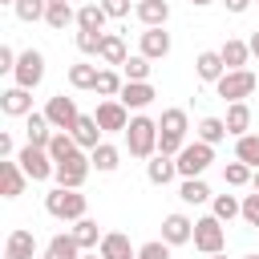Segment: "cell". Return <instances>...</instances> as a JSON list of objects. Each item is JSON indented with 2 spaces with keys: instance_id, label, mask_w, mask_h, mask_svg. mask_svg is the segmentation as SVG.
<instances>
[{
  "instance_id": "obj_25",
  "label": "cell",
  "mask_w": 259,
  "mask_h": 259,
  "mask_svg": "<svg viewBox=\"0 0 259 259\" xmlns=\"http://www.w3.org/2000/svg\"><path fill=\"white\" fill-rule=\"evenodd\" d=\"M223 121H227V134H231V138H243V134L251 130V105H247V101H231Z\"/></svg>"
},
{
  "instance_id": "obj_1",
  "label": "cell",
  "mask_w": 259,
  "mask_h": 259,
  "mask_svg": "<svg viewBox=\"0 0 259 259\" xmlns=\"http://www.w3.org/2000/svg\"><path fill=\"white\" fill-rule=\"evenodd\" d=\"M45 210H49L53 219H61V223H77V219H85L89 198H85L81 190H73V186H53V190L45 194Z\"/></svg>"
},
{
  "instance_id": "obj_41",
  "label": "cell",
  "mask_w": 259,
  "mask_h": 259,
  "mask_svg": "<svg viewBox=\"0 0 259 259\" xmlns=\"http://www.w3.org/2000/svg\"><path fill=\"white\" fill-rule=\"evenodd\" d=\"M101 36H105V32H85V28H77L73 40H77V49H81L85 57H97V53H101Z\"/></svg>"
},
{
  "instance_id": "obj_47",
  "label": "cell",
  "mask_w": 259,
  "mask_h": 259,
  "mask_svg": "<svg viewBox=\"0 0 259 259\" xmlns=\"http://www.w3.org/2000/svg\"><path fill=\"white\" fill-rule=\"evenodd\" d=\"M223 4H227V12H235V16H243V12H247V8L255 4V0H223Z\"/></svg>"
},
{
  "instance_id": "obj_44",
  "label": "cell",
  "mask_w": 259,
  "mask_h": 259,
  "mask_svg": "<svg viewBox=\"0 0 259 259\" xmlns=\"http://www.w3.org/2000/svg\"><path fill=\"white\" fill-rule=\"evenodd\" d=\"M101 8L113 16V20H121V16H130V0H101Z\"/></svg>"
},
{
  "instance_id": "obj_36",
  "label": "cell",
  "mask_w": 259,
  "mask_h": 259,
  "mask_svg": "<svg viewBox=\"0 0 259 259\" xmlns=\"http://www.w3.org/2000/svg\"><path fill=\"white\" fill-rule=\"evenodd\" d=\"M12 12H16V20H24V24H36V20H45V12H49V0H16V4H12Z\"/></svg>"
},
{
  "instance_id": "obj_5",
  "label": "cell",
  "mask_w": 259,
  "mask_h": 259,
  "mask_svg": "<svg viewBox=\"0 0 259 259\" xmlns=\"http://www.w3.org/2000/svg\"><path fill=\"white\" fill-rule=\"evenodd\" d=\"M259 89V77L251 73V69H227L219 81H214V93L231 105V101H247L251 93Z\"/></svg>"
},
{
  "instance_id": "obj_13",
  "label": "cell",
  "mask_w": 259,
  "mask_h": 259,
  "mask_svg": "<svg viewBox=\"0 0 259 259\" xmlns=\"http://www.w3.org/2000/svg\"><path fill=\"white\" fill-rule=\"evenodd\" d=\"M162 239H166L170 247H182V243H190V239H194V219H186L182 210L166 214V219H162Z\"/></svg>"
},
{
  "instance_id": "obj_48",
  "label": "cell",
  "mask_w": 259,
  "mask_h": 259,
  "mask_svg": "<svg viewBox=\"0 0 259 259\" xmlns=\"http://www.w3.org/2000/svg\"><path fill=\"white\" fill-rule=\"evenodd\" d=\"M247 45H251V57H259V28H255V32L247 36Z\"/></svg>"
},
{
  "instance_id": "obj_15",
  "label": "cell",
  "mask_w": 259,
  "mask_h": 259,
  "mask_svg": "<svg viewBox=\"0 0 259 259\" xmlns=\"http://www.w3.org/2000/svg\"><path fill=\"white\" fill-rule=\"evenodd\" d=\"M53 134H57V130H53V121L45 117V109H40V113L32 109V113L24 117V138H28V146H40V150H49Z\"/></svg>"
},
{
  "instance_id": "obj_10",
  "label": "cell",
  "mask_w": 259,
  "mask_h": 259,
  "mask_svg": "<svg viewBox=\"0 0 259 259\" xmlns=\"http://www.w3.org/2000/svg\"><path fill=\"white\" fill-rule=\"evenodd\" d=\"M93 117H97V125H101L105 134H125V125H130V109H125L117 97H101L97 109H93Z\"/></svg>"
},
{
  "instance_id": "obj_53",
  "label": "cell",
  "mask_w": 259,
  "mask_h": 259,
  "mask_svg": "<svg viewBox=\"0 0 259 259\" xmlns=\"http://www.w3.org/2000/svg\"><path fill=\"white\" fill-rule=\"evenodd\" d=\"M0 4H8V8H12V4H16V0H0Z\"/></svg>"
},
{
  "instance_id": "obj_51",
  "label": "cell",
  "mask_w": 259,
  "mask_h": 259,
  "mask_svg": "<svg viewBox=\"0 0 259 259\" xmlns=\"http://www.w3.org/2000/svg\"><path fill=\"white\" fill-rule=\"evenodd\" d=\"M206 259H227V255H223V251H214V255H206Z\"/></svg>"
},
{
  "instance_id": "obj_26",
  "label": "cell",
  "mask_w": 259,
  "mask_h": 259,
  "mask_svg": "<svg viewBox=\"0 0 259 259\" xmlns=\"http://www.w3.org/2000/svg\"><path fill=\"white\" fill-rule=\"evenodd\" d=\"M89 162H93V170H97V174H113V170L121 166V150H117V146H109V142H101V146H93V150H89Z\"/></svg>"
},
{
  "instance_id": "obj_14",
  "label": "cell",
  "mask_w": 259,
  "mask_h": 259,
  "mask_svg": "<svg viewBox=\"0 0 259 259\" xmlns=\"http://www.w3.org/2000/svg\"><path fill=\"white\" fill-rule=\"evenodd\" d=\"M0 109H4L8 117H28V113H32V89H24V85L4 89V93H0Z\"/></svg>"
},
{
  "instance_id": "obj_9",
  "label": "cell",
  "mask_w": 259,
  "mask_h": 259,
  "mask_svg": "<svg viewBox=\"0 0 259 259\" xmlns=\"http://www.w3.org/2000/svg\"><path fill=\"white\" fill-rule=\"evenodd\" d=\"M12 81H16V85H24V89H36V85L45 81V53H36V49H24V53L16 57Z\"/></svg>"
},
{
  "instance_id": "obj_32",
  "label": "cell",
  "mask_w": 259,
  "mask_h": 259,
  "mask_svg": "<svg viewBox=\"0 0 259 259\" xmlns=\"http://www.w3.org/2000/svg\"><path fill=\"white\" fill-rule=\"evenodd\" d=\"M45 24L49 28H69V24H77V12H73V4L69 0H61V4H49V12H45Z\"/></svg>"
},
{
  "instance_id": "obj_3",
  "label": "cell",
  "mask_w": 259,
  "mask_h": 259,
  "mask_svg": "<svg viewBox=\"0 0 259 259\" xmlns=\"http://www.w3.org/2000/svg\"><path fill=\"white\" fill-rule=\"evenodd\" d=\"M125 146H130L134 158H154V154H158V121L146 117V113L130 117V125H125Z\"/></svg>"
},
{
  "instance_id": "obj_50",
  "label": "cell",
  "mask_w": 259,
  "mask_h": 259,
  "mask_svg": "<svg viewBox=\"0 0 259 259\" xmlns=\"http://www.w3.org/2000/svg\"><path fill=\"white\" fill-rule=\"evenodd\" d=\"M251 186H255V190H259V170H255V174H251Z\"/></svg>"
},
{
  "instance_id": "obj_6",
  "label": "cell",
  "mask_w": 259,
  "mask_h": 259,
  "mask_svg": "<svg viewBox=\"0 0 259 259\" xmlns=\"http://www.w3.org/2000/svg\"><path fill=\"white\" fill-rule=\"evenodd\" d=\"M16 162H20V170H24L32 182H49V178L57 174L53 154H49V150H40V146H28V142H24V150H16Z\"/></svg>"
},
{
  "instance_id": "obj_52",
  "label": "cell",
  "mask_w": 259,
  "mask_h": 259,
  "mask_svg": "<svg viewBox=\"0 0 259 259\" xmlns=\"http://www.w3.org/2000/svg\"><path fill=\"white\" fill-rule=\"evenodd\" d=\"M243 259H259V255H255V251H251V255H243Z\"/></svg>"
},
{
  "instance_id": "obj_43",
  "label": "cell",
  "mask_w": 259,
  "mask_h": 259,
  "mask_svg": "<svg viewBox=\"0 0 259 259\" xmlns=\"http://www.w3.org/2000/svg\"><path fill=\"white\" fill-rule=\"evenodd\" d=\"M243 219H247V227H255V231H259V190L243 198Z\"/></svg>"
},
{
  "instance_id": "obj_35",
  "label": "cell",
  "mask_w": 259,
  "mask_h": 259,
  "mask_svg": "<svg viewBox=\"0 0 259 259\" xmlns=\"http://www.w3.org/2000/svg\"><path fill=\"white\" fill-rule=\"evenodd\" d=\"M210 214L223 219V223H231L235 214H243V202H239L235 194H214V198H210Z\"/></svg>"
},
{
  "instance_id": "obj_29",
  "label": "cell",
  "mask_w": 259,
  "mask_h": 259,
  "mask_svg": "<svg viewBox=\"0 0 259 259\" xmlns=\"http://www.w3.org/2000/svg\"><path fill=\"white\" fill-rule=\"evenodd\" d=\"M105 20H109V12L101 8V0H97V4H81V8H77V28H85V32H101V28H105Z\"/></svg>"
},
{
  "instance_id": "obj_24",
  "label": "cell",
  "mask_w": 259,
  "mask_h": 259,
  "mask_svg": "<svg viewBox=\"0 0 259 259\" xmlns=\"http://www.w3.org/2000/svg\"><path fill=\"white\" fill-rule=\"evenodd\" d=\"M142 57H150V61H162L166 53H170V32L166 28H146L142 32V49H138Z\"/></svg>"
},
{
  "instance_id": "obj_23",
  "label": "cell",
  "mask_w": 259,
  "mask_h": 259,
  "mask_svg": "<svg viewBox=\"0 0 259 259\" xmlns=\"http://www.w3.org/2000/svg\"><path fill=\"white\" fill-rule=\"evenodd\" d=\"M85 251H81V243L73 239V231H65V235H53L49 243H45V259H81Z\"/></svg>"
},
{
  "instance_id": "obj_34",
  "label": "cell",
  "mask_w": 259,
  "mask_h": 259,
  "mask_svg": "<svg viewBox=\"0 0 259 259\" xmlns=\"http://www.w3.org/2000/svg\"><path fill=\"white\" fill-rule=\"evenodd\" d=\"M235 158L247 162L251 170H259V134H243V138H235Z\"/></svg>"
},
{
  "instance_id": "obj_16",
  "label": "cell",
  "mask_w": 259,
  "mask_h": 259,
  "mask_svg": "<svg viewBox=\"0 0 259 259\" xmlns=\"http://www.w3.org/2000/svg\"><path fill=\"white\" fill-rule=\"evenodd\" d=\"M154 97H158V93H154V85H150V81H125V85H121V93H117V101H121L125 109H146Z\"/></svg>"
},
{
  "instance_id": "obj_39",
  "label": "cell",
  "mask_w": 259,
  "mask_h": 259,
  "mask_svg": "<svg viewBox=\"0 0 259 259\" xmlns=\"http://www.w3.org/2000/svg\"><path fill=\"white\" fill-rule=\"evenodd\" d=\"M150 57H125V65H121V73H125V81H150Z\"/></svg>"
},
{
  "instance_id": "obj_54",
  "label": "cell",
  "mask_w": 259,
  "mask_h": 259,
  "mask_svg": "<svg viewBox=\"0 0 259 259\" xmlns=\"http://www.w3.org/2000/svg\"><path fill=\"white\" fill-rule=\"evenodd\" d=\"M49 4H61V0H49Z\"/></svg>"
},
{
  "instance_id": "obj_31",
  "label": "cell",
  "mask_w": 259,
  "mask_h": 259,
  "mask_svg": "<svg viewBox=\"0 0 259 259\" xmlns=\"http://www.w3.org/2000/svg\"><path fill=\"white\" fill-rule=\"evenodd\" d=\"M178 198H182L186 206H202V202H210V186H206L202 178H182Z\"/></svg>"
},
{
  "instance_id": "obj_45",
  "label": "cell",
  "mask_w": 259,
  "mask_h": 259,
  "mask_svg": "<svg viewBox=\"0 0 259 259\" xmlns=\"http://www.w3.org/2000/svg\"><path fill=\"white\" fill-rule=\"evenodd\" d=\"M16 57L20 53H12V45H0V73H12L16 69Z\"/></svg>"
},
{
  "instance_id": "obj_55",
  "label": "cell",
  "mask_w": 259,
  "mask_h": 259,
  "mask_svg": "<svg viewBox=\"0 0 259 259\" xmlns=\"http://www.w3.org/2000/svg\"><path fill=\"white\" fill-rule=\"evenodd\" d=\"M255 93H259V89H255Z\"/></svg>"
},
{
  "instance_id": "obj_37",
  "label": "cell",
  "mask_w": 259,
  "mask_h": 259,
  "mask_svg": "<svg viewBox=\"0 0 259 259\" xmlns=\"http://www.w3.org/2000/svg\"><path fill=\"white\" fill-rule=\"evenodd\" d=\"M121 85H125V73H117V69H101V73H97V89H93V93H101V97H117V93H121Z\"/></svg>"
},
{
  "instance_id": "obj_46",
  "label": "cell",
  "mask_w": 259,
  "mask_h": 259,
  "mask_svg": "<svg viewBox=\"0 0 259 259\" xmlns=\"http://www.w3.org/2000/svg\"><path fill=\"white\" fill-rule=\"evenodd\" d=\"M0 158H16V142L8 130H0Z\"/></svg>"
},
{
  "instance_id": "obj_11",
  "label": "cell",
  "mask_w": 259,
  "mask_h": 259,
  "mask_svg": "<svg viewBox=\"0 0 259 259\" xmlns=\"http://www.w3.org/2000/svg\"><path fill=\"white\" fill-rule=\"evenodd\" d=\"M45 117L53 121V130H73V125H77V117H81V109H77V101H73V97L57 93V97H49Z\"/></svg>"
},
{
  "instance_id": "obj_18",
  "label": "cell",
  "mask_w": 259,
  "mask_h": 259,
  "mask_svg": "<svg viewBox=\"0 0 259 259\" xmlns=\"http://www.w3.org/2000/svg\"><path fill=\"white\" fill-rule=\"evenodd\" d=\"M194 73H198V81L214 85V81L227 73V65H223V53H219V49H206V53H198V57H194Z\"/></svg>"
},
{
  "instance_id": "obj_33",
  "label": "cell",
  "mask_w": 259,
  "mask_h": 259,
  "mask_svg": "<svg viewBox=\"0 0 259 259\" xmlns=\"http://www.w3.org/2000/svg\"><path fill=\"white\" fill-rule=\"evenodd\" d=\"M97 65H85V61H77V65H69V85L73 89H97Z\"/></svg>"
},
{
  "instance_id": "obj_22",
  "label": "cell",
  "mask_w": 259,
  "mask_h": 259,
  "mask_svg": "<svg viewBox=\"0 0 259 259\" xmlns=\"http://www.w3.org/2000/svg\"><path fill=\"white\" fill-rule=\"evenodd\" d=\"M138 20L146 24V28H166V20H170V4L166 0H138Z\"/></svg>"
},
{
  "instance_id": "obj_2",
  "label": "cell",
  "mask_w": 259,
  "mask_h": 259,
  "mask_svg": "<svg viewBox=\"0 0 259 259\" xmlns=\"http://www.w3.org/2000/svg\"><path fill=\"white\" fill-rule=\"evenodd\" d=\"M186 130H190V121H186V109H162V117H158V154H178L182 146H186Z\"/></svg>"
},
{
  "instance_id": "obj_40",
  "label": "cell",
  "mask_w": 259,
  "mask_h": 259,
  "mask_svg": "<svg viewBox=\"0 0 259 259\" xmlns=\"http://www.w3.org/2000/svg\"><path fill=\"white\" fill-rule=\"evenodd\" d=\"M251 174H255V170H251L247 162H239V158L223 166V182H227V186H247V182H251Z\"/></svg>"
},
{
  "instance_id": "obj_27",
  "label": "cell",
  "mask_w": 259,
  "mask_h": 259,
  "mask_svg": "<svg viewBox=\"0 0 259 259\" xmlns=\"http://www.w3.org/2000/svg\"><path fill=\"white\" fill-rule=\"evenodd\" d=\"M73 239L81 243V251H97V247H101V239H105V231L85 214V219H77V223H73Z\"/></svg>"
},
{
  "instance_id": "obj_4",
  "label": "cell",
  "mask_w": 259,
  "mask_h": 259,
  "mask_svg": "<svg viewBox=\"0 0 259 259\" xmlns=\"http://www.w3.org/2000/svg\"><path fill=\"white\" fill-rule=\"evenodd\" d=\"M174 162H178V178H202L206 166L214 162V146L202 142V138H194V142H186V146L174 154Z\"/></svg>"
},
{
  "instance_id": "obj_49",
  "label": "cell",
  "mask_w": 259,
  "mask_h": 259,
  "mask_svg": "<svg viewBox=\"0 0 259 259\" xmlns=\"http://www.w3.org/2000/svg\"><path fill=\"white\" fill-rule=\"evenodd\" d=\"M81 259H105V255H101V251H85Z\"/></svg>"
},
{
  "instance_id": "obj_30",
  "label": "cell",
  "mask_w": 259,
  "mask_h": 259,
  "mask_svg": "<svg viewBox=\"0 0 259 259\" xmlns=\"http://www.w3.org/2000/svg\"><path fill=\"white\" fill-rule=\"evenodd\" d=\"M97 57L113 69V65H125V57H130V53H125V40H121L117 32H105V36H101V53H97Z\"/></svg>"
},
{
  "instance_id": "obj_42",
  "label": "cell",
  "mask_w": 259,
  "mask_h": 259,
  "mask_svg": "<svg viewBox=\"0 0 259 259\" xmlns=\"http://www.w3.org/2000/svg\"><path fill=\"white\" fill-rule=\"evenodd\" d=\"M138 259H170V243L166 239H150L138 247Z\"/></svg>"
},
{
  "instance_id": "obj_28",
  "label": "cell",
  "mask_w": 259,
  "mask_h": 259,
  "mask_svg": "<svg viewBox=\"0 0 259 259\" xmlns=\"http://www.w3.org/2000/svg\"><path fill=\"white\" fill-rule=\"evenodd\" d=\"M223 65L227 69H247V61H251V45L247 40H239V36H231V40H223Z\"/></svg>"
},
{
  "instance_id": "obj_38",
  "label": "cell",
  "mask_w": 259,
  "mask_h": 259,
  "mask_svg": "<svg viewBox=\"0 0 259 259\" xmlns=\"http://www.w3.org/2000/svg\"><path fill=\"white\" fill-rule=\"evenodd\" d=\"M194 134H198L202 142H210V146H219V142L227 138V121H223V117H202Z\"/></svg>"
},
{
  "instance_id": "obj_20",
  "label": "cell",
  "mask_w": 259,
  "mask_h": 259,
  "mask_svg": "<svg viewBox=\"0 0 259 259\" xmlns=\"http://www.w3.org/2000/svg\"><path fill=\"white\" fill-rule=\"evenodd\" d=\"M105 259H138V247L130 243V235H121V231H105V239H101V247H97Z\"/></svg>"
},
{
  "instance_id": "obj_12",
  "label": "cell",
  "mask_w": 259,
  "mask_h": 259,
  "mask_svg": "<svg viewBox=\"0 0 259 259\" xmlns=\"http://www.w3.org/2000/svg\"><path fill=\"white\" fill-rule=\"evenodd\" d=\"M24 182H32L16 158H0V194L4 198H20L24 194Z\"/></svg>"
},
{
  "instance_id": "obj_21",
  "label": "cell",
  "mask_w": 259,
  "mask_h": 259,
  "mask_svg": "<svg viewBox=\"0 0 259 259\" xmlns=\"http://www.w3.org/2000/svg\"><path fill=\"white\" fill-rule=\"evenodd\" d=\"M69 134L77 138V146H81V150H93V146H101V134H105V130L97 125V117H93V113H81V117H77V125H73Z\"/></svg>"
},
{
  "instance_id": "obj_7",
  "label": "cell",
  "mask_w": 259,
  "mask_h": 259,
  "mask_svg": "<svg viewBox=\"0 0 259 259\" xmlns=\"http://www.w3.org/2000/svg\"><path fill=\"white\" fill-rule=\"evenodd\" d=\"M202 255H214V251H227V231H223V219L206 214V219H194V239H190Z\"/></svg>"
},
{
  "instance_id": "obj_19",
  "label": "cell",
  "mask_w": 259,
  "mask_h": 259,
  "mask_svg": "<svg viewBox=\"0 0 259 259\" xmlns=\"http://www.w3.org/2000/svg\"><path fill=\"white\" fill-rule=\"evenodd\" d=\"M146 178H150L154 186H170V182L178 178V162H174L170 154H154V158L146 162Z\"/></svg>"
},
{
  "instance_id": "obj_17",
  "label": "cell",
  "mask_w": 259,
  "mask_h": 259,
  "mask_svg": "<svg viewBox=\"0 0 259 259\" xmlns=\"http://www.w3.org/2000/svg\"><path fill=\"white\" fill-rule=\"evenodd\" d=\"M32 255H36V235L24 231V227H16L4 239V259H32Z\"/></svg>"
},
{
  "instance_id": "obj_56",
  "label": "cell",
  "mask_w": 259,
  "mask_h": 259,
  "mask_svg": "<svg viewBox=\"0 0 259 259\" xmlns=\"http://www.w3.org/2000/svg\"><path fill=\"white\" fill-rule=\"evenodd\" d=\"M255 4H259V0H255Z\"/></svg>"
},
{
  "instance_id": "obj_8",
  "label": "cell",
  "mask_w": 259,
  "mask_h": 259,
  "mask_svg": "<svg viewBox=\"0 0 259 259\" xmlns=\"http://www.w3.org/2000/svg\"><path fill=\"white\" fill-rule=\"evenodd\" d=\"M89 170H93V162H89V154L85 150H77V154H69L65 162H57V186H73V190H81L85 186V178H89Z\"/></svg>"
}]
</instances>
